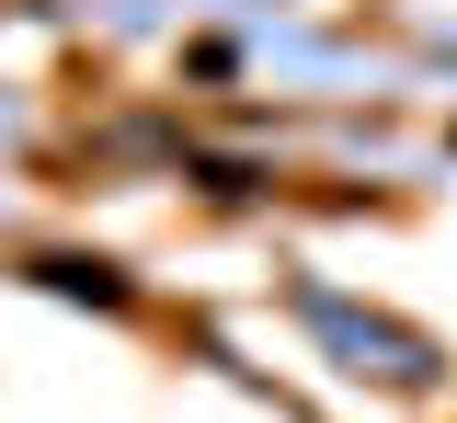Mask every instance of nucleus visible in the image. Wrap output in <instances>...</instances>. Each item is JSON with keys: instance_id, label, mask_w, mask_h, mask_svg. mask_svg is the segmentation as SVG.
<instances>
[{"instance_id": "obj_1", "label": "nucleus", "mask_w": 457, "mask_h": 423, "mask_svg": "<svg viewBox=\"0 0 457 423\" xmlns=\"http://www.w3.org/2000/svg\"><path fill=\"white\" fill-rule=\"evenodd\" d=\"M309 320H320V332H332V344H354V355H378V377H423V344H411V332H389V320H354V309L343 298H309Z\"/></svg>"}]
</instances>
